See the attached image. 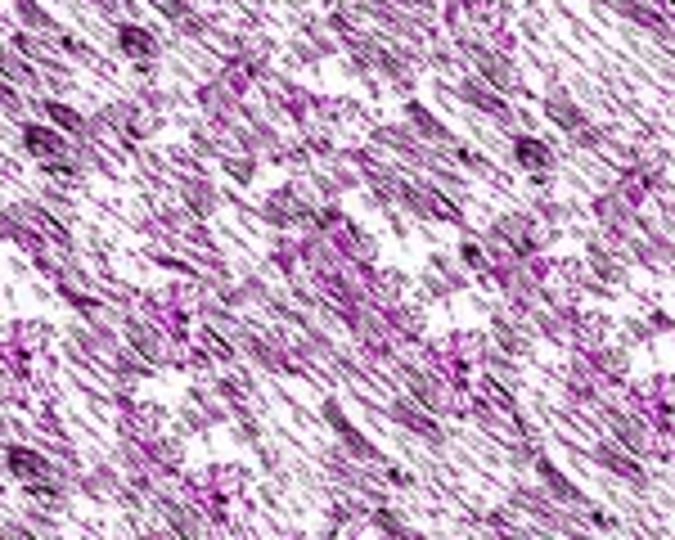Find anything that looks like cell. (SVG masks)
Segmentation results:
<instances>
[{"label":"cell","instance_id":"cell-11","mask_svg":"<svg viewBox=\"0 0 675 540\" xmlns=\"http://www.w3.org/2000/svg\"><path fill=\"white\" fill-rule=\"evenodd\" d=\"M590 460H594V468L599 473H608V477H617V482H626V486H635V492H644L649 486V460H640L635 451H626L617 438H599L594 446H590Z\"/></svg>","mask_w":675,"mask_h":540},{"label":"cell","instance_id":"cell-13","mask_svg":"<svg viewBox=\"0 0 675 540\" xmlns=\"http://www.w3.org/2000/svg\"><path fill=\"white\" fill-rule=\"evenodd\" d=\"M486 334L500 352H510L518 360H527L536 352V330H532V320L527 315H514L510 306H495L491 311V324H486Z\"/></svg>","mask_w":675,"mask_h":540},{"label":"cell","instance_id":"cell-24","mask_svg":"<svg viewBox=\"0 0 675 540\" xmlns=\"http://www.w3.org/2000/svg\"><path fill=\"white\" fill-rule=\"evenodd\" d=\"M181 203H185V212H194V216H212V207H216V185H212L207 176L190 172V176H181Z\"/></svg>","mask_w":675,"mask_h":540},{"label":"cell","instance_id":"cell-22","mask_svg":"<svg viewBox=\"0 0 675 540\" xmlns=\"http://www.w3.org/2000/svg\"><path fill=\"white\" fill-rule=\"evenodd\" d=\"M118 45H122V54L127 60H136V64H153L158 60V36L149 32V28H136V23H122L118 28Z\"/></svg>","mask_w":675,"mask_h":540},{"label":"cell","instance_id":"cell-8","mask_svg":"<svg viewBox=\"0 0 675 540\" xmlns=\"http://www.w3.org/2000/svg\"><path fill=\"white\" fill-rule=\"evenodd\" d=\"M640 203H631L617 185H608L603 194H594V203H590V216H594V226H599V235L603 239H612V244H626L635 230H640Z\"/></svg>","mask_w":675,"mask_h":540},{"label":"cell","instance_id":"cell-6","mask_svg":"<svg viewBox=\"0 0 675 540\" xmlns=\"http://www.w3.org/2000/svg\"><path fill=\"white\" fill-rule=\"evenodd\" d=\"M486 248H514V252H540L554 244V235L540 226L536 212H500L495 222L482 230Z\"/></svg>","mask_w":675,"mask_h":540},{"label":"cell","instance_id":"cell-36","mask_svg":"<svg viewBox=\"0 0 675 540\" xmlns=\"http://www.w3.org/2000/svg\"><path fill=\"white\" fill-rule=\"evenodd\" d=\"M649 343H653V330H649L644 315L622 320V347H649Z\"/></svg>","mask_w":675,"mask_h":540},{"label":"cell","instance_id":"cell-37","mask_svg":"<svg viewBox=\"0 0 675 540\" xmlns=\"http://www.w3.org/2000/svg\"><path fill=\"white\" fill-rule=\"evenodd\" d=\"M41 108L50 114V122H54V127H64L68 136H82V131H86V122L73 114V108H64V104H41Z\"/></svg>","mask_w":675,"mask_h":540},{"label":"cell","instance_id":"cell-5","mask_svg":"<svg viewBox=\"0 0 675 540\" xmlns=\"http://www.w3.org/2000/svg\"><path fill=\"white\" fill-rule=\"evenodd\" d=\"M456 95L473 108V114L491 118L500 131H510V136H514V131H527V122H523V114L514 108V99H510V95H500V90H495L491 82H482L478 73L464 68V73L456 77Z\"/></svg>","mask_w":675,"mask_h":540},{"label":"cell","instance_id":"cell-3","mask_svg":"<svg viewBox=\"0 0 675 540\" xmlns=\"http://www.w3.org/2000/svg\"><path fill=\"white\" fill-rule=\"evenodd\" d=\"M315 207H320V194H315L311 181H285L279 190L266 194L261 222L275 226V230H298V226H311Z\"/></svg>","mask_w":675,"mask_h":540},{"label":"cell","instance_id":"cell-27","mask_svg":"<svg viewBox=\"0 0 675 540\" xmlns=\"http://www.w3.org/2000/svg\"><path fill=\"white\" fill-rule=\"evenodd\" d=\"M153 10L172 19V23H176L185 36H203V32H207V19H203V14L190 6V0H153Z\"/></svg>","mask_w":675,"mask_h":540},{"label":"cell","instance_id":"cell-15","mask_svg":"<svg viewBox=\"0 0 675 540\" xmlns=\"http://www.w3.org/2000/svg\"><path fill=\"white\" fill-rule=\"evenodd\" d=\"M540 114L562 131V136H581L586 127H590V114H586V108H581V99L568 90V86H549L545 95H540Z\"/></svg>","mask_w":675,"mask_h":540},{"label":"cell","instance_id":"cell-32","mask_svg":"<svg viewBox=\"0 0 675 540\" xmlns=\"http://www.w3.org/2000/svg\"><path fill=\"white\" fill-rule=\"evenodd\" d=\"M456 257H460V266L469 270V276H478V280H486V276H491V252H486V244H482V239H464V244L456 248Z\"/></svg>","mask_w":675,"mask_h":540},{"label":"cell","instance_id":"cell-38","mask_svg":"<svg viewBox=\"0 0 675 540\" xmlns=\"http://www.w3.org/2000/svg\"><path fill=\"white\" fill-rule=\"evenodd\" d=\"M14 10H19V19H23L28 28H36V32H60V28H54V19H50L45 10H36L32 0H14Z\"/></svg>","mask_w":675,"mask_h":540},{"label":"cell","instance_id":"cell-31","mask_svg":"<svg viewBox=\"0 0 675 540\" xmlns=\"http://www.w3.org/2000/svg\"><path fill=\"white\" fill-rule=\"evenodd\" d=\"M482 369L486 374H495V378H504V384H523V360L518 356H510V352H500L495 343H491V352H486V360H482Z\"/></svg>","mask_w":675,"mask_h":540},{"label":"cell","instance_id":"cell-42","mask_svg":"<svg viewBox=\"0 0 675 540\" xmlns=\"http://www.w3.org/2000/svg\"><path fill=\"white\" fill-rule=\"evenodd\" d=\"M406 14H424V19H437V0H397Z\"/></svg>","mask_w":675,"mask_h":540},{"label":"cell","instance_id":"cell-9","mask_svg":"<svg viewBox=\"0 0 675 540\" xmlns=\"http://www.w3.org/2000/svg\"><path fill=\"white\" fill-rule=\"evenodd\" d=\"M469 289V270L460 266L456 252H428L424 261V276H419V302L432 306V302H446Z\"/></svg>","mask_w":675,"mask_h":540},{"label":"cell","instance_id":"cell-1","mask_svg":"<svg viewBox=\"0 0 675 540\" xmlns=\"http://www.w3.org/2000/svg\"><path fill=\"white\" fill-rule=\"evenodd\" d=\"M510 505H514L536 531H554V536H581V531H590V514L558 505V500L545 492V486H532V482H518V486H514V492H510Z\"/></svg>","mask_w":675,"mask_h":540},{"label":"cell","instance_id":"cell-29","mask_svg":"<svg viewBox=\"0 0 675 540\" xmlns=\"http://www.w3.org/2000/svg\"><path fill=\"white\" fill-rule=\"evenodd\" d=\"M6 464H10V473H14L19 482H41V477L50 473V464H45L36 451H28V446H10V451H6Z\"/></svg>","mask_w":675,"mask_h":540},{"label":"cell","instance_id":"cell-39","mask_svg":"<svg viewBox=\"0 0 675 540\" xmlns=\"http://www.w3.org/2000/svg\"><path fill=\"white\" fill-rule=\"evenodd\" d=\"M320 419L333 428V438H338V432H343L352 419H347V410H343V401H338V397H324V406H320Z\"/></svg>","mask_w":675,"mask_h":540},{"label":"cell","instance_id":"cell-14","mask_svg":"<svg viewBox=\"0 0 675 540\" xmlns=\"http://www.w3.org/2000/svg\"><path fill=\"white\" fill-rule=\"evenodd\" d=\"M603 378L594 374V365L586 360V352H572L568 360V374H562V397H568L572 410H594L603 401Z\"/></svg>","mask_w":675,"mask_h":540},{"label":"cell","instance_id":"cell-7","mask_svg":"<svg viewBox=\"0 0 675 540\" xmlns=\"http://www.w3.org/2000/svg\"><path fill=\"white\" fill-rule=\"evenodd\" d=\"M387 419L397 423L401 432H410V438H419L424 446H432V451H446V442H450L446 419H441V414H432L428 406H419L410 392H397V397L387 401Z\"/></svg>","mask_w":675,"mask_h":540},{"label":"cell","instance_id":"cell-43","mask_svg":"<svg viewBox=\"0 0 675 540\" xmlns=\"http://www.w3.org/2000/svg\"><path fill=\"white\" fill-rule=\"evenodd\" d=\"M657 212H662V216H666V226H671V230H675V190H671V185H666V190H662V194H657Z\"/></svg>","mask_w":675,"mask_h":540},{"label":"cell","instance_id":"cell-2","mask_svg":"<svg viewBox=\"0 0 675 540\" xmlns=\"http://www.w3.org/2000/svg\"><path fill=\"white\" fill-rule=\"evenodd\" d=\"M410 216H419V222H432V226H464V198L446 194L437 181L419 176V172H406L401 181V203Z\"/></svg>","mask_w":675,"mask_h":540},{"label":"cell","instance_id":"cell-26","mask_svg":"<svg viewBox=\"0 0 675 540\" xmlns=\"http://www.w3.org/2000/svg\"><path fill=\"white\" fill-rule=\"evenodd\" d=\"M23 144H28V153L41 158V162H60V158L68 153V140H64L60 131H50V127H28V131H23Z\"/></svg>","mask_w":675,"mask_h":540},{"label":"cell","instance_id":"cell-10","mask_svg":"<svg viewBox=\"0 0 675 540\" xmlns=\"http://www.w3.org/2000/svg\"><path fill=\"white\" fill-rule=\"evenodd\" d=\"M510 153L518 162V172H527L540 190H549V176L558 172V144L536 136V131H514L510 136Z\"/></svg>","mask_w":675,"mask_h":540},{"label":"cell","instance_id":"cell-33","mask_svg":"<svg viewBox=\"0 0 675 540\" xmlns=\"http://www.w3.org/2000/svg\"><path fill=\"white\" fill-rule=\"evenodd\" d=\"M369 527H374V531H401V536H410V531H415V527H410V522H406L397 509H392V500L369 509Z\"/></svg>","mask_w":675,"mask_h":540},{"label":"cell","instance_id":"cell-35","mask_svg":"<svg viewBox=\"0 0 675 540\" xmlns=\"http://www.w3.org/2000/svg\"><path fill=\"white\" fill-rule=\"evenodd\" d=\"M329 28L347 41L352 32H361V10H352V6H333V10H329Z\"/></svg>","mask_w":675,"mask_h":540},{"label":"cell","instance_id":"cell-45","mask_svg":"<svg viewBox=\"0 0 675 540\" xmlns=\"http://www.w3.org/2000/svg\"><path fill=\"white\" fill-rule=\"evenodd\" d=\"M95 6H99V10H118V0H95Z\"/></svg>","mask_w":675,"mask_h":540},{"label":"cell","instance_id":"cell-44","mask_svg":"<svg viewBox=\"0 0 675 540\" xmlns=\"http://www.w3.org/2000/svg\"><path fill=\"white\" fill-rule=\"evenodd\" d=\"M0 104H10V108H14V104H19V90H14V86H6V82H0Z\"/></svg>","mask_w":675,"mask_h":540},{"label":"cell","instance_id":"cell-12","mask_svg":"<svg viewBox=\"0 0 675 540\" xmlns=\"http://www.w3.org/2000/svg\"><path fill=\"white\" fill-rule=\"evenodd\" d=\"M612 10L622 14L631 28L649 32L653 41L675 36V0H612Z\"/></svg>","mask_w":675,"mask_h":540},{"label":"cell","instance_id":"cell-28","mask_svg":"<svg viewBox=\"0 0 675 540\" xmlns=\"http://www.w3.org/2000/svg\"><path fill=\"white\" fill-rule=\"evenodd\" d=\"M338 446H343L352 460H361V464H383V460H387V455H383V451H378V446L365 438V432H361L356 423H347L343 432H338Z\"/></svg>","mask_w":675,"mask_h":540},{"label":"cell","instance_id":"cell-20","mask_svg":"<svg viewBox=\"0 0 675 540\" xmlns=\"http://www.w3.org/2000/svg\"><path fill=\"white\" fill-rule=\"evenodd\" d=\"M612 315L608 311H599V306H581V320H577V330H572V352H590V347H599V343H608L612 338Z\"/></svg>","mask_w":675,"mask_h":540},{"label":"cell","instance_id":"cell-25","mask_svg":"<svg viewBox=\"0 0 675 540\" xmlns=\"http://www.w3.org/2000/svg\"><path fill=\"white\" fill-rule=\"evenodd\" d=\"M446 343H450V352H460L473 369H482V360H486V352H491V334H486V330H450Z\"/></svg>","mask_w":675,"mask_h":540},{"label":"cell","instance_id":"cell-46","mask_svg":"<svg viewBox=\"0 0 675 540\" xmlns=\"http://www.w3.org/2000/svg\"><path fill=\"white\" fill-rule=\"evenodd\" d=\"M298 6H302V0H298Z\"/></svg>","mask_w":675,"mask_h":540},{"label":"cell","instance_id":"cell-30","mask_svg":"<svg viewBox=\"0 0 675 540\" xmlns=\"http://www.w3.org/2000/svg\"><path fill=\"white\" fill-rule=\"evenodd\" d=\"M207 486L231 500V496H239L244 486H248V468H244V464H216V468L207 473Z\"/></svg>","mask_w":675,"mask_h":540},{"label":"cell","instance_id":"cell-4","mask_svg":"<svg viewBox=\"0 0 675 540\" xmlns=\"http://www.w3.org/2000/svg\"><path fill=\"white\" fill-rule=\"evenodd\" d=\"M586 266H590V276H594V298H612V293H622L635 276V261L626 252V244H612L603 235L586 239Z\"/></svg>","mask_w":675,"mask_h":540},{"label":"cell","instance_id":"cell-40","mask_svg":"<svg viewBox=\"0 0 675 540\" xmlns=\"http://www.w3.org/2000/svg\"><path fill=\"white\" fill-rule=\"evenodd\" d=\"M644 384H649V388H653L662 401H671V406H675V369H657V374H649V378H644Z\"/></svg>","mask_w":675,"mask_h":540},{"label":"cell","instance_id":"cell-21","mask_svg":"<svg viewBox=\"0 0 675 540\" xmlns=\"http://www.w3.org/2000/svg\"><path fill=\"white\" fill-rule=\"evenodd\" d=\"M406 298H410V280L401 276V270H392V266L383 270V266H378V270H374V284H369V306L383 311V306H397V302H406Z\"/></svg>","mask_w":675,"mask_h":540},{"label":"cell","instance_id":"cell-19","mask_svg":"<svg viewBox=\"0 0 675 540\" xmlns=\"http://www.w3.org/2000/svg\"><path fill=\"white\" fill-rule=\"evenodd\" d=\"M586 360L603 378V388H622L631 378V347H622V343H599V347L586 352Z\"/></svg>","mask_w":675,"mask_h":540},{"label":"cell","instance_id":"cell-34","mask_svg":"<svg viewBox=\"0 0 675 540\" xmlns=\"http://www.w3.org/2000/svg\"><path fill=\"white\" fill-rule=\"evenodd\" d=\"M441 28L450 32V36H456V32H464L469 28V0H441Z\"/></svg>","mask_w":675,"mask_h":540},{"label":"cell","instance_id":"cell-41","mask_svg":"<svg viewBox=\"0 0 675 540\" xmlns=\"http://www.w3.org/2000/svg\"><path fill=\"white\" fill-rule=\"evenodd\" d=\"M644 320H649L653 338H666V334H675V315H671V311H662V306H657V311H649Z\"/></svg>","mask_w":675,"mask_h":540},{"label":"cell","instance_id":"cell-17","mask_svg":"<svg viewBox=\"0 0 675 540\" xmlns=\"http://www.w3.org/2000/svg\"><path fill=\"white\" fill-rule=\"evenodd\" d=\"M532 468H536V482L545 486V492H549L558 505H568V509H581V514H590V505H594V500H590V496L581 492V486H577L568 473H562V468H558L549 455H540Z\"/></svg>","mask_w":675,"mask_h":540},{"label":"cell","instance_id":"cell-23","mask_svg":"<svg viewBox=\"0 0 675 540\" xmlns=\"http://www.w3.org/2000/svg\"><path fill=\"white\" fill-rule=\"evenodd\" d=\"M469 28L473 32H504L510 28V6L504 0H469Z\"/></svg>","mask_w":675,"mask_h":540},{"label":"cell","instance_id":"cell-16","mask_svg":"<svg viewBox=\"0 0 675 540\" xmlns=\"http://www.w3.org/2000/svg\"><path fill=\"white\" fill-rule=\"evenodd\" d=\"M406 127H415V136H419L424 144H432L437 153H446V162H450V153H456V149L464 144L456 131H450V127L432 114V108H428L424 99H406Z\"/></svg>","mask_w":675,"mask_h":540},{"label":"cell","instance_id":"cell-18","mask_svg":"<svg viewBox=\"0 0 675 540\" xmlns=\"http://www.w3.org/2000/svg\"><path fill=\"white\" fill-rule=\"evenodd\" d=\"M383 315H387V324H392V334H397V343L406 347V352H415L424 338H428V306L424 302H397V306H383Z\"/></svg>","mask_w":675,"mask_h":540}]
</instances>
